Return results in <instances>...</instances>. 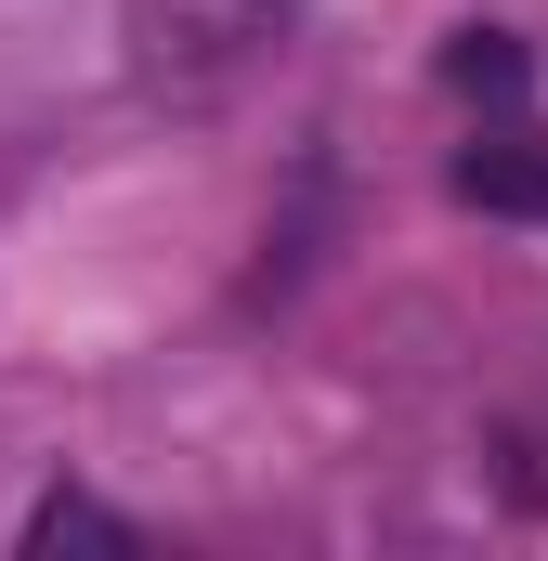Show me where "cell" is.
I'll return each instance as SVG.
<instances>
[{"label":"cell","instance_id":"cell-3","mask_svg":"<svg viewBox=\"0 0 548 561\" xmlns=\"http://www.w3.org/2000/svg\"><path fill=\"white\" fill-rule=\"evenodd\" d=\"M26 549H144L132 523L105 510V496H79V483H53L39 510H26Z\"/></svg>","mask_w":548,"mask_h":561},{"label":"cell","instance_id":"cell-4","mask_svg":"<svg viewBox=\"0 0 548 561\" xmlns=\"http://www.w3.org/2000/svg\"><path fill=\"white\" fill-rule=\"evenodd\" d=\"M444 79H457V92H496V105H510V92H523L536 66H523V39H496V26H470V39L444 53Z\"/></svg>","mask_w":548,"mask_h":561},{"label":"cell","instance_id":"cell-2","mask_svg":"<svg viewBox=\"0 0 548 561\" xmlns=\"http://www.w3.org/2000/svg\"><path fill=\"white\" fill-rule=\"evenodd\" d=\"M457 196L470 209H510V222H548V144H470L457 157Z\"/></svg>","mask_w":548,"mask_h":561},{"label":"cell","instance_id":"cell-1","mask_svg":"<svg viewBox=\"0 0 548 561\" xmlns=\"http://www.w3.org/2000/svg\"><path fill=\"white\" fill-rule=\"evenodd\" d=\"M287 39V0H118V66L157 105H222Z\"/></svg>","mask_w":548,"mask_h":561}]
</instances>
